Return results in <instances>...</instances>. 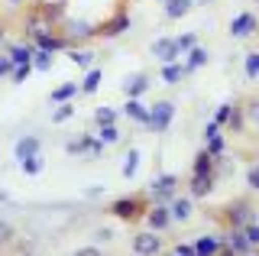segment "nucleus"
I'll return each mask as SVG.
<instances>
[{
    "label": "nucleus",
    "instance_id": "37",
    "mask_svg": "<svg viewBox=\"0 0 259 256\" xmlns=\"http://www.w3.org/2000/svg\"><path fill=\"white\" fill-rule=\"evenodd\" d=\"M204 149H207L210 156H217V159H221V156H227V137H224V133H217V137L204 140Z\"/></svg>",
    "mask_w": 259,
    "mask_h": 256
},
{
    "label": "nucleus",
    "instance_id": "40",
    "mask_svg": "<svg viewBox=\"0 0 259 256\" xmlns=\"http://www.w3.org/2000/svg\"><path fill=\"white\" fill-rule=\"evenodd\" d=\"M246 188L253 191V195H259V162L246 165Z\"/></svg>",
    "mask_w": 259,
    "mask_h": 256
},
{
    "label": "nucleus",
    "instance_id": "30",
    "mask_svg": "<svg viewBox=\"0 0 259 256\" xmlns=\"http://www.w3.org/2000/svg\"><path fill=\"white\" fill-rule=\"evenodd\" d=\"M97 137H101L107 146H117V143H123V130H120V123H104V126H97Z\"/></svg>",
    "mask_w": 259,
    "mask_h": 256
},
{
    "label": "nucleus",
    "instance_id": "48",
    "mask_svg": "<svg viewBox=\"0 0 259 256\" xmlns=\"http://www.w3.org/2000/svg\"><path fill=\"white\" fill-rule=\"evenodd\" d=\"M104 195H107V188H104V185H91V188H84V198H91V201H94V198H104Z\"/></svg>",
    "mask_w": 259,
    "mask_h": 256
},
{
    "label": "nucleus",
    "instance_id": "5",
    "mask_svg": "<svg viewBox=\"0 0 259 256\" xmlns=\"http://www.w3.org/2000/svg\"><path fill=\"white\" fill-rule=\"evenodd\" d=\"M175 114H178V107H175V101H168V98L149 104V130L156 133V137L168 133V126L175 123Z\"/></svg>",
    "mask_w": 259,
    "mask_h": 256
},
{
    "label": "nucleus",
    "instance_id": "4",
    "mask_svg": "<svg viewBox=\"0 0 259 256\" xmlns=\"http://www.w3.org/2000/svg\"><path fill=\"white\" fill-rule=\"evenodd\" d=\"M59 29L68 36L71 46H88V42H94V39H97V23L81 20V17H65Z\"/></svg>",
    "mask_w": 259,
    "mask_h": 256
},
{
    "label": "nucleus",
    "instance_id": "3",
    "mask_svg": "<svg viewBox=\"0 0 259 256\" xmlns=\"http://www.w3.org/2000/svg\"><path fill=\"white\" fill-rule=\"evenodd\" d=\"M256 211L259 207L253 204V198H230L224 207H217V221L221 227H246L249 221H256Z\"/></svg>",
    "mask_w": 259,
    "mask_h": 256
},
{
    "label": "nucleus",
    "instance_id": "42",
    "mask_svg": "<svg viewBox=\"0 0 259 256\" xmlns=\"http://www.w3.org/2000/svg\"><path fill=\"white\" fill-rule=\"evenodd\" d=\"M230 110H233V101H224V104H217V110H214V117L210 120H217V123H227V120H230Z\"/></svg>",
    "mask_w": 259,
    "mask_h": 256
},
{
    "label": "nucleus",
    "instance_id": "21",
    "mask_svg": "<svg viewBox=\"0 0 259 256\" xmlns=\"http://www.w3.org/2000/svg\"><path fill=\"white\" fill-rule=\"evenodd\" d=\"M224 130H227V133H233V137H240V133H246V130H249V123H246V110H243V101H233L230 120L224 123Z\"/></svg>",
    "mask_w": 259,
    "mask_h": 256
},
{
    "label": "nucleus",
    "instance_id": "47",
    "mask_svg": "<svg viewBox=\"0 0 259 256\" xmlns=\"http://www.w3.org/2000/svg\"><path fill=\"white\" fill-rule=\"evenodd\" d=\"M10 71H13V62H10V55H0V78H10Z\"/></svg>",
    "mask_w": 259,
    "mask_h": 256
},
{
    "label": "nucleus",
    "instance_id": "27",
    "mask_svg": "<svg viewBox=\"0 0 259 256\" xmlns=\"http://www.w3.org/2000/svg\"><path fill=\"white\" fill-rule=\"evenodd\" d=\"M101 81H104V68L101 65H91L81 78V94H97L101 91Z\"/></svg>",
    "mask_w": 259,
    "mask_h": 256
},
{
    "label": "nucleus",
    "instance_id": "25",
    "mask_svg": "<svg viewBox=\"0 0 259 256\" xmlns=\"http://www.w3.org/2000/svg\"><path fill=\"white\" fill-rule=\"evenodd\" d=\"M68 62L88 71L91 65H97V52H94V49H88V46H71V49H68Z\"/></svg>",
    "mask_w": 259,
    "mask_h": 256
},
{
    "label": "nucleus",
    "instance_id": "35",
    "mask_svg": "<svg viewBox=\"0 0 259 256\" xmlns=\"http://www.w3.org/2000/svg\"><path fill=\"white\" fill-rule=\"evenodd\" d=\"M243 110H246V123L253 126V130H259V91L243 101Z\"/></svg>",
    "mask_w": 259,
    "mask_h": 256
},
{
    "label": "nucleus",
    "instance_id": "26",
    "mask_svg": "<svg viewBox=\"0 0 259 256\" xmlns=\"http://www.w3.org/2000/svg\"><path fill=\"white\" fill-rule=\"evenodd\" d=\"M194 250H198V256H214V253H224L221 234H201V237H194Z\"/></svg>",
    "mask_w": 259,
    "mask_h": 256
},
{
    "label": "nucleus",
    "instance_id": "13",
    "mask_svg": "<svg viewBox=\"0 0 259 256\" xmlns=\"http://www.w3.org/2000/svg\"><path fill=\"white\" fill-rule=\"evenodd\" d=\"M230 39H249V36H256L259 33V17L253 10H243V13H237V17L230 20Z\"/></svg>",
    "mask_w": 259,
    "mask_h": 256
},
{
    "label": "nucleus",
    "instance_id": "7",
    "mask_svg": "<svg viewBox=\"0 0 259 256\" xmlns=\"http://www.w3.org/2000/svg\"><path fill=\"white\" fill-rule=\"evenodd\" d=\"M178 185H182V179H178L175 172H159L156 179H152V185H149V201H172V198L178 195Z\"/></svg>",
    "mask_w": 259,
    "mask_h": 256
},
{
    "label": "nucleus",
    "instance_id": "53",
    "mask_svg": "<svg viewBox=\"0 0 259 256\" xmlns=\"http://www.w3.org/2000/svg\"><path fill=\"white\" fill-rule=\"evenodd\" d=\"M7 201H10V191H4V188H0V204H7Z\"/></svg>",
    "mask_w": 259,
    "mask_h": 256
},
{
    "label": "nucleus",
    "instance_id": "28",
    "mask_svg": "<svg viewBox=\"0 0 259 256\" xmlns=\"http://www.w3.org/2000/svg\"><path fill=\"white\" fill-rule=\"evenodd\" d=\"M136 172H140V149L136 146H130L126 153H123V165H120V175L130 182V179H136Z\"/></svg>",
    "mask_w": 259,
    "mask_h": 256
},
{
    "label": "nucleus",
    "instance_id": "6",
    "mask_svg": "<svg viewBox=\"0 0 259 256\" xmlns=\"http://www.w3.org/2000/svg\"><path fill=\"white\" fill-rule=\"evenodd\" d=\"M126 29H133V17L126 7H117L104 23H97V39H120Z\"/></svg>",
    "mask_w": 259,
    "mask_h": 256
},
{
    "label": "nucleus",
    "instance_id": "38",
    "mask_svg": "<svg viewBox=\"0 0 259 256\" xmlns=\"http://www.w3.org/2000/svg\"><path fill=\"white\" fill-rule=\"evenodd\" d=\"M32 71H36V68H32V62H23V65H13V71H10V81H13V84H26Z\"/></svg>",
    "mask_w": 259,
    "mask_h": 256
},
{
    "label": "nucleus",
    "instance_id": "54",
    "mask_svg": "<svg viewBox=\"0 0 259 256\" xmlns=\"http://www.w3.org/2000/svg\"><path fill=\"white\" fill-rule=\"evenodd\" d=\"M214 0H194V7H210Z\"/></svg>",
    "mask_w": 259,
    "mask_h": 256
},
{
    "label": "nucleus",
    "instance_id": "56",
    "mask_svg": "<svg viewBox=\"0 0 259 256\" xmlns=\"http://www.w3.org/2000/svg\"><path fill=\"white\" fill-rule=\"evenodd\" d=\"M253 4H259V0H253Z\"/></svg>",
    "mask_w": 259,
    "mask_h": 256
},
{
    "label": "nucleus",
    "instance_id": "44",
    "mask_svg": "<svg viewBox=\"0 0 259 256\" xmlns=\"http://www.w3.org/2000/svg\"><path fill=\"white\" fill-rule=\"evenodd\" d=\"M243 234H246V240L253 243V250L259 253V221H249L246 227H243Z\"/></svg>",
    "mask_w": 259,
    "mask_h": 256
},
{
    "label": "nucleus",
    "instance_id": "51",
    "mask_svg": "<svg viewBox=\"0 0 259 256\" xmlns=\"http://www.w3.org/2000/svg\"><path fill=\"white\" fill-rule=\"evenodd\" d=\"M101 250H104L101 243H88V246H81L78 253H84V256H97V253H101Z\"/></svg>",
    "mask_w": 259,
    "mask_h": 256
},
{
    "label": "nucleus",
    "instance_id": "34",
    "mask_svg": "<svg viewBox=\"0 0 259 256\" xmlns=\"http://www.w3.org/2000/svg\"><path fill=\"white\" fill-rule=\"evenodd\" d=\"M243 75H246V81H256L259 78V49H249L243 55Z\"/></svg>",
    "mask_w": 259,
    "mask_h": 256
},
{
    "label": "nucleus",
    "instance_id": "55",
    "mask_svg": "<svg viewBox=\"0 0 259 256\" xmlns=\"http://www.w3.org/2000/svg\"><path fill=\"white\" fill-rule=\"evenodd\" d=\"M156 4H165V0H156Z\"/></svg>",
    "mask_w": 259,
    "mask_h": 256
},
{
    "label": "nucleus",
    "instance_id": "8",
    "mask_svg": "<svg viewBox=\"0 0 259 256\" xmlns=\"http://www.w3.org/2000/svg\"><path fill=\"white\" fill-rule=\"evenodd\" d=\"M217 188V172H188V182H185V191L194 198V201H204V198L214 195Z\"/></svg>",
    "mask_w": 259,
    "mask_h": 256
},
{
    "label": "nucleus",
    "instance_id": "9",
    "mask_svg": "<svg viewBox=\"0 0 259 256\" xmlns=\"http://www.w3.org/2000/svg\"><path fill=\"white\" fill-rule=\"evenodd\" d=\"M221 243H224V253L227 256H246V253H256L253 243L246 240L243 227H224L221 230Z\"/></svg>",
    "mask_w": 259,
    "mask_h": 256
},
{
    "label": "nucleus",
    "instance_id": "22",
    "mask_svg": "<svg viewBox=\"0 0 259 256\" xmlns=\"http://www.w3.org/2000/svg\"><path fill=\"white\" fill-rule=\"evenodd\" d=\"M81 156L84 159H101L104 156V149H107V143H104L97 133H81Z\"/></svg>",
    "mask_w": 259,
    "mask_h": 256
},
{
    "label": "nucleus",
    "instance_id": "1",
    "mask_svg": "<svg viewBox=\"0 0 259 256\" xmlns=\"http://www.w3.org/2000/svg\"><path fill=\"white\" fill-rule=\"evenodd\" d=\"M16 26H20V36H26V39H39L42 33H49V29H59V26H55V23L42 13L39 0H29L23 10H16Z\"/></svg>",
    "mask_w": 259,
    "mask_h": 256
},
{
    "label": "nucleus",
    "instance_id": "16",
    "mask_svg": "<svg viewBox=\"0 0 259 256\" xmlns=\"http://www.w3.org/2000/svg\"><path fill=\"white\" fill-rule=\"evenodd\" d=\"M4 52L10 55L13 65H23V62H32V55H36V42H32V39H26V36H20L16 42H7Z\"/></svg>",
    "mask_w": 259,
    "mask_h": 256
},
{
    "label": "nucleus",
    "instance_id": "32",
    "mask_svg": "<svg viewBox=\"0 0 259 256\" xmlns=\"http://www.w3.org/2000/svg\"><path fill=\"white\" fill-rule=\"evenodd\" d=\"M78 114V107H75V101H65V104H55V110H52V123L55 126H62V123H68L71 117Z\"/></svg>",
    "mask_w": 259,
    "mask_h": 256
},
{
    "label": "nucleus",
    "instance_id": "41",
    "mask_svg": "<svg viewBox=\"0 0 259 256\" xmlns=\"http://www.w3.org/2000/svg\"><path fill=\"white\" fill-rule=\"evenodd\" d=\"M175 42H178V52H182V59H185V52L198 46V36H194V33H182V36H175Z\"/></svg>",
    "mask_w": 259,
    "mask_h": 256
},
{
    "label": "nucleus",
    "instance_id": "33",
    "mask_svg": "<svg viewBox=\"0 0 259 256\" xmlns=\"http://www.w3.org/2000/svg\"><path fill=\"white\" fill-rule=\"evenodd\" d=\"M104 123H120V110L107 107V104L94 107V126H104Z\"/></svg>",
    "mask_w": 259,
    "mask_h": 256
},
{
    "label": "nucleus",
    "instance_id": "49",
    "mask_svg": "<svg viewBox=\"0 0 259 256\" xmlns=\"http://www.w3.org/2000/svg\"><path fill=\"white\" fill-rule=\"evenodd\" d=\"M7 33H10V20L0 13V46H7Z\"/></svg>",
    "mask_w": 259,
    "mask_h": 256
},
{
    "label": "nucleus",
    "instance_id": "18",
    "mask_svg": "<svg viewBox=\"0 0 259 256\" xmlns=\"http://www.w3.org/2000/svg\"><path fill=\"white\" fill-rule=\"evenodd\" d=\"M42 153V140L36 137V133H23L20 140L13 143V159L20 162V159H29V156H39Z\"/></svg>",
    "mask_w": 259,
    "mask_h": 256
},
{
    "label": "nucleus",
    "instance_id": "31",
    "mask_svg": "<svg viewBox=\"0 0 259 256\" xmlns=\"http://www.w3.org/2000/svg\"><path fill=\"white\" fill-rule=\"evenodd\" d=\"M191 172H217V156H210L207 149H198V156L191 162Z\"/></svg>",
    "mask_w": 259,
    "mask_h": 256
},
{
    "label": "nucleus",
    "instance_id": "29",
    "mask_svg": "<svg viewBox=\"0 0 259 256\" xmlns=\"http://www.w3.org/2000/svg\"><path fill=\"white\" fill-rule=\"evenodd\" d=\"M20 172H23V175H29V179H36V175H42V172H46V156L39 153V156L20 159Z\"/></svg>",
    "mask_w": 259,
    "mask_h": 256
},
{
    "label": "nucleus",
    "instance_id": "20",
    "mask_svg": "<svg viewBox=\"0 0 259 256\" xmlns=\"http://www.w3.org/2000/svg\"><path fill=\"white\" fill-rule=\"evenodd\" d=\"M191 10H194V0H165V4H162V17L172 20V23L185 20Z\"/></svg>",
    "mask_w": 259,
    "mask_h": 256
},
{
    "label": "nucleus",
    "instance_id": "24",
    "mask_svg": "<svg viewBox=\"0 0 259 256\" xmlns=\"http://www.w3.org/2000/svg\"><path fill=\"white\" fill-rule=\"evenodd\" d=\"M81 94V81H62L59 88H52V94H49V104H65V101H75Z\"/></svg>",
    "mask_w": 259,
    "mask_h": 256
},
{
    "label": "nucleus",
    "instance_id": "46",
    "mask_svg": "<svg viewBox=\"0 0 259 256\" xmlns=\"http://www.w3.org/2000/svg\"><path fill=\"white\" fill-rule=\"evenodd\" d=\"M65 153H68V156H78V159H81V140H78V137L65 140Z\"/></svg>",
    "mask_w": 259,
    "mask_h": 256
},
{
    "label": "nucleus",
    "instance_id": "23",
    "mask_svg": "<svg viewBox=\"0 0 259 256\" xmlns=\"http://www.w3.org/2000/svg\"><path fill=\"white\" fill-rule=\"evenodd\" d=\"M185 78H188V71H185V62L178 59V62H165L159 71V81L162 84H182Z\"/></svg>",
    "mask_w": 259,
    "mask_h": 256
},
{
    "label": "nucleus",
    "instance_id": "14",
    "mask_svg": "<svg viewBox=\"0 0 259 256\" xmlns=\"http://www.w3.org/2000/svg\"><path fill=\"white\" fill-rule=\"evenodd\" d=\"M120 117L149 130V104H143V98H126L123 107H120Z\"/></svg>",
    "mask_w": 259,
    "mask_h": 256
},
{
    "label": "nucleus",
    "instance_id": "11",
    "mask_svg": "<svg viewBox=\"0 0 259 256\" xmlns=\"http://www.w3.org/2000/svg\"><path fill=\"white\" fill-rule=\"evenodd\" d=\"M149 55L159 62V65H165V62H178V59H182L175 36H156V39L149 42Z\"/></svg>",
    "mask_w": 259,
    "mask_h": 256
},
{
    "label": "nucleus",
    "instance_id": "43",
    "mask_svg": "<svg viewBox=\"0 0 259 256\" xmlns=\"http://www.w3.org/2000/svg\"><path fill=\"white\" fill-rule=\"evenodd\" d=\"M175 256H198V250H194V240H178V243L172 246Z\"/></svg>",
    "mask_w": 259,
    "mask_h": 256
},
{
    "label": "nucleus",
    "instance_id": "2",
    "mask_svg": "<svg viewBox=\"0 0 259 256\" xmlns=\"http://www.w3.org/2000/svg\"><path fill=\"white\" fill-rule=\"evenodd\" d=\"M149 195L146 191H136V195H123V198H113V201L107 204V211L113 214L117 221L123 224H140L146 218V211H149Z\"/></svg>",
    "mask_w": 259,
    "mask_h": 256
},
{
    "label": "nucleus",
    "instance_id": "19",
    "mask_svg": "<svg viewBox=\"0 0 259 256\" xmlns=\"http://www.w3.org/2000/svg\"><path fill=\"white\" fill-rule=\"evenodd\" d=\"M182 62H185V71H188V78H191V75H198V71H201V68H204L207 62H210L207 46H201V42H198L194 49L185 52V59H182Z\"/></svg>",
    "mask_w": 259,
    "mask_h": 256
},
{
    "label": "nucleus",
    "instance_id": "50",
    "mask_svg": "<svg viewBox=\"0 0 259 256\" xmlns=\"http://www.w3.org/2000/svg\"><path fill=\"white\" fill-rule=\"evenodd\" d=\"M94 237H97V243H110V240H113V230L110 227H101Z\"/></svg>",
    "mask_w": 259,
    "mask_h": 256
},
{
    "label": "nucleus",
    "instance_id": "12",
    "mask_svg": "<svg viewBox=\"0 0 259 256\" xmlns=\"http://www.w3.org/2000/svg\"><path fill=\"white\" fill-rule=\"evenodd\" d=\"M165 250V243H162V234H156V230H136L133 234V253H140V256H156Z\"/></svg>",
    "mask_w": 259,
    "mask_h": 256
},
{
    "label": "nucleus",
    "instance_id": "45",
    "mask_svg": "<svg viewBox=\"0 0 259 256\" xmlns=\"http://www.w3.org/2000/svg\"><path fill=\"white\" fill-rule=\"evenodd\" d=\"M217 133H224V126L217 123V120H207V123H204V133H201V137L210 140V137H217Z\"/></svg>",
    "mask_w": 259,
    "mask_h": 256
},
{
    "label": "nucleus",
    "instance_id": "52",
    "mask_svg": "<svg viewBox=\"0 0 259 256\" xmlns=\"http://www.w3.org/2000/svg\"><path fill=\"white\" fill-rule=\"evenodd\" d=\"M4 4H7V10H13V13H16V10H23L29 0H4Z\"/></svg>",
    "mask_w": 259,
    "mask_h": 256
},
{
    "label": "nucleus",
    "instance_id": "10",
    "mask_svg": "<svg viewBox=\"0 0 259 256\" xmlns=\"http://www.w3.org/2000/svg\"><path fill=\"white\" fill-rule=\"evenodd\" d=\"M143 221H146V227L156 230V234H165V230H172V227H175L172 211H168V204H165V201H152Z\"/></svg>",
    "mask_w": 259,
    "mask_h": 256
},
{
    "label": "nucleus",
    "instance_id": "36",
    "mask_svg": "<svg viewBox=\"0 0 259 256\" xmlns=\"http://www.w3.org/2000/svg\"><path fill=\"white\" fill-rule=\"evenodd\" d=\"M52 65H55V52L36 49V55H32V68L36 71H52Z\"/></svg>",
    "mask_w": 259,
    "mask_h": 256
},
{
    "label": "nucleus",
    "instance_id": "15",
    "mask_svg": "<svg viewBox=\"0 0 259 256\" xmlns=\"http://www.w3.org/2000/svg\"><path fill=\"white\" fill-rule=\"evenodd\" d=\"M152 88V78L149 71H136V75H126L123 84H120V91H123V98H146Z\"/></svg>",
    "mask_w": 259,
    "mask_h": 256
},
{
    "label": "nucleus",
    "instance_id": "39",
    "mask_svg": "<svg viewBox=\"0 0 259 256\" xmlns=\"http://www.w3.org/2000/svg\"><path fill=\"white\" fill-rule=\"evenodd\" d=\"M16 240V230H13V224L10 221H0V250H7Z\"/></svg>",
    "mask_w": 259,
    "mask_h": 256
},
{
    "label": "nucleus",
    "instance_id": "17",
    "mask_svg": "<svg viewBox=\"0 0 259 256\" xmlns=\"http://www.w3.org/2000/svg\"><path fill=\"white\" fill-rule=\"evenodd\" d=\"M168 211H172V221L175 224H188L194 218V198L188 195V191H185V195L178 191L172 201H168Z\"/></svg>",
    "mask_w": 259,
    "mask_h": 256
}]
</instances>
